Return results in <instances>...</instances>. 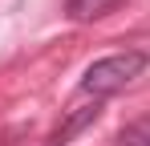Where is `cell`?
<instances>
[{
    "label": "cell",
    "instance_id": "7a4b0ae2",
    "mask_svg": "<svg viewBox=\"0 0 150 146\" xmlns=\"http://www.w3.org/2000/svg\"><path fill=\"white\" fill-rule=\"evenodd\" d=\"M101 114V106L93 101V106H81V110H73L69 118H65V126H57V134H53V146H65V142H73L77 134L85 130V126H93Z\"/></svg>",
    "mask_w": 150,
    "mask_h": 146
},
{
    "label": "cell",
    "instance_id": "3957f363",
    "mask_svg": "<svg viewBox=\"0 0 150 146\" xmlns=\"http://www.w3.org/2000/svg\"><path fill=\"white\" fill-rule=\"evenodd\" d=\"M118 146H150V118L130 122L122 134H118Z\"/></svg>",
    "mask_w": 150,
    "mask_h": 146
},
{
    "label": "cell",
    "instance_id": "6da1fadb",
    "mask_svg": "<svg viewBox=\"0 0 150 146\" xmlns=\"http://www.w3.org/2000/svg\"><path fill=\"white\" fill-rule=\"evenodd\" d=\"M146 53L142 49H126V53H110V57H101V61H93L89 69L81 73V94L93 97V101H101V97L118 94V89H126L138 73L146 69Z\"/></svg>",
    "mask_w": 150,
    "mask_h": 146
},
{
    "label": "cell",
    "instance_id": "277c9868",
    "mask_svg": "<svg viewBox=\"0 0 150 146\" xmlns=\"http://www.w3.org/2000/svg\"><path fill=\"white\" fill-rule=\"evenodd\" d=\"M105 0H65V8H69V16H77V21H85V16H93Z\"/></svg>",
    "mask_w": 150,
    "mask_h": 146
}]
</instances>
